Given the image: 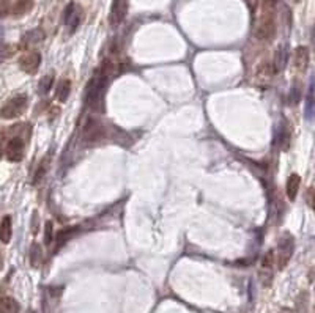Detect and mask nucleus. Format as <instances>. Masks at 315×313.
<instances>
[{
  "instance_id": "1",
  "label": "nucleus",
  "mask_w": 315,
  "mask_h": 313,
  "mask_svg": "<svg viewBox=\"0 0 315 313\" xmlns=\"http://www.w3.org/2000/svg\"><path fill=\"white\" fill-rule=\"evenodd\" d=\"M276 35V14H274V4L271 0H266L262 5L260 18L257 21L255 36L262 41H271Z\"/></svg>"
},
{
  "instance_id": "2",
  "label": "nucleus",
  "mask_w": 315,
  "mask_h": 313,
  "mask_svg": "<svg viewBox=\"0 0 315 313\" xmlns=\"http://www.w3.org/2000/svg\"><path fill=\"white\" fill-rule=\"evenodd\" d=\"M107 80H109V76L103 73H99L90 80L87 87V93H85V103H87L92 112L99 113L104 110V90H106Z\"/></svg>"
},
{
  "instance_id": "3",
  "label": "nucleus",
  "mask_w": 315,
  "mask_h": 313,
  "mask_svg": "<svg viewBox=\"0 0 315 313\" xmlns=\"http://www.w3.org/2000/svg\"><path fill=\"white\" fill-rule=\"evenodd\" d=\"M27 104H28L27 96L18 95V96L8 99V101L4 104V107L0 109V115H2V118H7V120L18 118V117H21L22 113L25 112Z\"/></svg>"
},
{
  "instance_id": "4",
  "label": "nucleus",
  "mask_w": 315,
  "mask_h": 313,
  "mask_svg": "<svg viewBox=\"0 0 315 313\" xmlns=\"http://www.w3.org/2000/svg\"><path fill=\"white\" fill-rule=\"evenodd\" d=\"M293 250H295V241L289 233H285L279 239V246H278V258L276 260H278L279 269H284L289 264L292 255H293Z\"/></svg>"
},
{
  "instance_id": "5",
  "label": "nucleus",
  "mask_w": 315,
  "mask_h": 313,
  "mask_svg": "<svg viewBox=\"0 0 315 313\" xmlns=\"http://www.w3.org/2000/svg\"><path fill=\"white\" fill-rule=\"evenodd\" d=\"M104 136H106L104 127L98 120L90 118L87 123H85L84 129H82V139L85 144H89V145H95V144H98V142H101L104 139Z\"/></svg>"
},
{
  "instance_id": "6",
  "label": "nucleus",
  "mask_w": 315,
  "mask_h": 313,
  "mask_svg": "<svg viewBox=\"0 0 315 313\" xmlns=\"http://www.w3.org/2000/svg\"><path fill=\"white\" fill-rule=\"evenodd\" d=\"M24 142L21 137H13L8 144H7V150H5V154H7V159L11 161V162H19L22 161L24 158Z\"/></svg>"
},
{
  "instance_id": "7",
  "label": "nucleus",
  "mask_w": 315,
  "mask_h": 313,
  "mask_svg": "<svg viewBox=\"0 0 315 313\" xmlns=\"http://www.w3.org/2000/svg\"><path fill=\"white\" fill-rule=\"evenodd\" d=\"M128 13V0H113L112 8H110V14H109V21L112 27L120 25Z\"/></svg>"
},
{
  "instance_id": "8",
  "label": "nucleus",
  "mask_w": 315,
  "mask_h": 313,
  "mask_svg": "<svg viewBox=\"0 0 315 313\" xmlns=\"http://www.w3.org/2000/svg\"><path fill=\"white\" fill-rule=\"evenodd\" d=\"M41 65V55L38 52H27L19 59V68L24 73L33 74Z\"/></svg>"
},
{
  "instance_id": "9",
  "label": "nucleus",
  "mask_w": 315,
  "mask_h": 313,
  "mask_svg": "<svg viewBox=\"0 0 315 313\" xmlns=\"http://www.w3.org/2000/svg\"><path fill=\"white\" fill-rule=\"evenodd\" d=\"M63 21L69 27L71 32H74L76 28H77V25L81 22V16H79V10H77V7H76L74 2H69L68 4L66 10L63 13Z\"/></svg>"
},
{
  "instance_id": "10",
  "label": "nucleus",
  "mask_w": 315,
  "mask_h": 313,
  "mask_svg": "<svg viewBox=\"0 0 315 313\" xmlns=\"http://www.w3.org/2000/svg\"><path fill=\"white\" fill-rule=\"evenodd\" d=\"M293 65L298 73H304L309 66V49L306 46H299L296 48L293 54Z\"/></svg>"
},
{
  "instance_id": "11",
  "label": "nucleus",
  "mask_w": 315,
  "mask_h": 313,
  "mask_svg": "<svg viewBox=\"0 0 315 313\" xmlns=\"http://www.w3.org/2000/svg\"><path fill=\"white\" fill-rule=\"evenodd\" d=\"M287 60H289V49L285 46H281L276 54H274V62H273V69L274 73H279V71H284V68L287 66Z\"/></svg>"
},
{
  "instance_id": "12",
  "label": "nucleus",
  "mask_w": 315,
  "mask_h": 313,
  "mask_svg": "<svg viewBox=\"0 0 315 313\" xmlns=\"http://www.w3.org/2000/svg\"><path fill=\"white\" fill-rule=\"evenodd\" d=\"M76 232H77V227H68V229H63L57 233L55 235V250L62 249L68 241L76 235Z\"/></svg>"
},
{
  "instance_id": "13",
  "label": "nucleus",
  "mask_w": 315,
  "mask_h": 313,
  "mask_svg": "<svg viewBox=\"0 0 315 313\" xmlns=\"http://www.w3.org/2000/svg\"><path fill=\"white\" fill-rule=\"evenodd\" d=\"M299 184H301V178H299V175L293 173V175L289 176V180H287V186H285V191H287V197L290 198L292 202L295 200L296 195H298Z\"/></svg>"
},
{
  "instance_id": "14",
  "label": "nucleus",
  "mask_w": 315,
  "mask_h": 313,
  "mask_svg": "<svg viewBox=\"0 0 315 313\" xmlns=\"http://www.w3.org/2000/svg\"><path fill=\"white\" fill-rule=\"evenodd\" d=\"M0 313H19V304L16 299L5 296L0 299Z\"/></svg>"
},
{
  "instance_id": "15",
  "label": "nucleus",
  "mask_w": 315,
  "mask_h": 313,
  "mask_svg": "<svg viewBox=\"0 0 315 313\" xmlns=\"http://www.w3.org/2000/svg\"><path fill=\"white\" fill-rule=\"evenodd\" d=\"M71 93V82L68 79H62L57 85V90H55V96L59 99L60 103H66V99Z\"/></svg>"
},
{
  "instance_id": "16",
  "label": "nucleus",
  "mask_w": 315,
  "mask_h": 313,
  "mask_svg": "<svg viewBox=\"0 0 315 313\" xmlns=\"http://www.w3.org/2000/svg\"><path fill=\"white\" fill-rule=\"evenodd\" d=\"M0 241L4 244H8L11 241V217L5 216L0 222Z\"/></svg>"
},
{
  "instance_id": "17",
  "label": "nucleus",
  "mask_w": 315,
  "mask_h": 313,
  "mask_svg": "<svg viewBox=\"0 0 315 313\" xmlns=\"http://www.w3.org/2000/svg\"><path fill=\"white\" fill-rule=\"evenodd\" d=\"M43 261V250L40 247V244L33 243L32 247H30V264L33 267H38Z\"/></svg>"
},
{
  "instance_id": "18",
  "label": "nucleus",
  "mask_w": 315,
  "mask_h": 313,
  "mask_svg": "<svg viewBox=\"0 0 315 313\" xmlns=\"http://www.w3.org/2000/svg\"><path fill=\"white\" fill-rule=\"evenodd\" d=\"M49 168V156H46V158H43L41 164L38 165L36 172H35V176H33V184H38L43 178H45L46 172Z\"/></svg>"
},
{
  "instance_id": "19",
  "label": "nucleus",
  "mask_w": 315,
  "mask_h": 313,
  "mask_svg": "<svg viewBox=\"0 0 315 313\" xmlns=\"http://www.w3.org/2000/svg\"><path fill=\"white\" fill-rule=\"evenodd\" d=\"M279 139H281V148L284 151H287L290 148V129H289L287 126H284L282 129H281Z\"/></svg>"
},
{
  "instance_id": "20",
  "label": "nucleus",
  "mask_w": 315,
  "mask_h": 313,
  "mask_svg": "<svg viewBox=\"0 0 315 313\" xmlns=\"http://www.w3.org/2000/svg\"><path fill=\"white\" fill-rule=\"evenodd\" d=\"M52 83H54V77L52 76H45L41 80H40V85H38V92L40 95H46L51 87H52Z\"/></svg>"
},
{
  "instance_id": "21",
  "label": "nucleus",
  "mask_w": 315,
  "mask_h": 313,
  "mask_svg": "<svg viewBox=\"0 0 315 313\" xmlns=\"http://www.w3.org/2000/svg\"><path fill=\"white\" fill-rule=\"evenodd\" d=\"M54 239V227H52V222L48 220L46 225H45V244L49 246Z\"/></svg>"
},
{
  "instance_id": "22",
  "label": "nucleus",
  "mask_w": 315,
  "mask_h": 313,
  "mask_svg": "<svg viewBox=\"0 0 315 313\" xmlns=\"http://www.w3.org/2000/svg\"><path fill=\"white\" fill-rule=\"evenodd\" d=\"M41 38H43V33H41L40 30H33V32L27 33V35L24 36V41H27L28 44H35V42H38Z\"/></svg>"
},
{
  "instance_id": "23",
  "label": "nucleus",
  "mask_w": 315,
  "mask_h": 313,
  "mask_svg": "<svg viewBox=\"0 0 315 313\" xmlns=\"http://www.w3.org/2000/svg\"><path fill=\"white\" fill-rule=\"evenodd\" d=\"M273 263H274V252L273 250H269L265 257H263V260H262V267L263 269H271V266H273Z\"/></svg>"
},
{
  "instance_id": "24",
  "label": "nucleus",
  "mask_w": 315,
  "mask_h": 313,
  "mask_svg": "<svg viewBox=\"0 0 315 313\" xmlns=\"http://www.w3.org/2000/svg\"><path fill=\"white\" fill-rule=\"evenodd\" d=\"M11 54H13L11 48H8L7 44H0V62L5 60V59H8V57H10Z\"/></svg>"
},
{
  "instance_id": "25",
  "label": "nucleus",
  "mask_w": 315,
  "mask_h": 313,
  "mask_svg": "<svg viewBox=\"0 0 315 313\" xmlns=\"http://www.w3.org/2000/svg\"><path fill=\"white\" fill-rule=\"evenodd\" d=\"M299 96H301V92H299V87L292 88V92H290V103H292V104H296V103L299 101Z\"/></svg>"
},
{
  "instance_id": "26",
  "label": "nucleus",
  "mask_w": 315,
  "mask_h": 313,
  "mask_svg": "<svg viewBox=\"0 0 315 313\" xmlns=\"http://www.w3.org/2000/svg\"><path fill=\"white\" fill-rule=\"evenodd\" d=\"M309 202H310V206H312L313 211H315V191L310 192V200H309Z\"/></svg>"
},
{
  "instance_id": "27",
  "label": "nucleus",
  "mask_w": 315,
  "mask_h": 313,
  "mask_svg": "<svg viewBox=\"0 0 315 313\" xmlns=\"http://www.w3.org/2000/svg\"><path fill=\"white\" fill-rule=\"evenodd\" d=\"M310 39H312V46L315 48V27H313V30H312V36H310Z\"/></svg>"
},
{
  "instance_id": "28",
  "label": "nucleus",
  "mask_w": 315,
  "mask_h": 313,
  "mask_svg": "<svg viewBox=\"0 0 315 313\" xmlns=\"http://www.w3.org/2000/svg\"><path fill=\"white\" fill-rule=\"evenodd\" d=\"M279 313H293V311H292L290 308H282V310H281Z\"/></svg>"
},
{
  "instance_id": "29",
  "label": "nucleus",
  "mask_w": 315,
  "mask_h": 313,
  "mask_svg": "<svg viewBox=\"0 0 315 313\" xmlns=\"http://www.w3.org/2000/svg\"><path fill=\"white\" fill-rule=\"evenodd\" d=\"M0 158H2V137H0Z\"/></svg>"
},
{
  "instance_id": "30",
  "label": "nucleus",
  "mask_w": 315,
  "mask_h": 313,
  "mask_svg": "<svg viewBox=\"0 0 315 313\" xmlns=\"http://www.w3.org/2000/svg\"><path fill=\"white\" fill-rule=\"evenodd\" d=\"M27 313H36V311H33V310H30V311H27Z\"/></svg>"
},
{
  "instance_id": "31",
  "label": "nucleus",
  "mask_w": 315,
  "mask_h": 313,
  "mask_svg": "<svg viewBox=\"0 0 315 313\" xmlns=\"http://www.w3.org/2000/svg\"><path fill=\"white\" fill-rule=\"evenodd\" d=\"M295 2H298V0H295Z\"/></svg>"
}]
</instances>
